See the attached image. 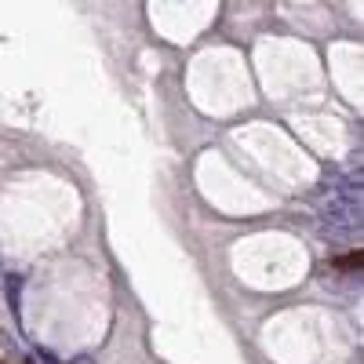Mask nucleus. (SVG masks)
I'll list each match as a JSON object with an SVG mask.
<instances>
[{
    "label": "nucleus",
    "mask_w": 364,
    "mask_h": 364,
    "mask_svg": "<svg viewBox=\"0 0 364 364\" xmlns=\"http://www.w3.org/2000/svg\"><path fill=\"white\" fill-rule=\"evenodd\" d=\"M360 262H364V255H360V248H357V252H350V255L336 259V269H343V273H353V269H360Z\"/></svg>",
    "instance_id": "f257e3e1"
}]
</instances>
